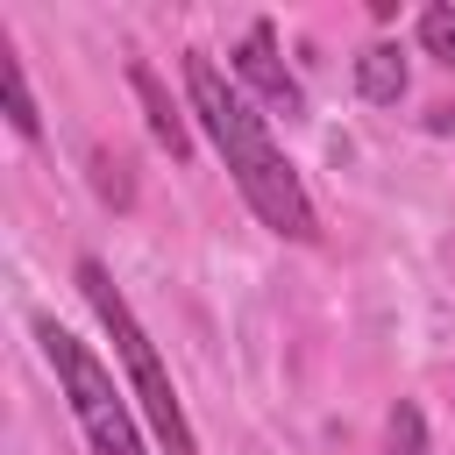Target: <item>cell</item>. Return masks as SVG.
Listing matches in <instances>:
<instances>
[{
	"label": "cell",
	"instance_id": "6da1fadb",
	"mask_svg": "<svg viewBox=\"0 0 455 455\" xmlns=\"http://www.w3.org/2000/svg\"><path fill=\"white\" fill-rule=\"evenodd\" d=\"M185 100H192V114H199V128L213 135V149L228 156V171H235V185H242V199L256 206V220L270 228V235H284V242H313L320 235V213H313V199H306V185H299V171L284 164V149L270 142V128H263V114L213 71V57L206 50H185Z\"/></svg>",
	"mask_w": 455,
	"mask_h": 455
},
{
	"label": "cell",
	"instance_id": "7a4b0ae2",
	"mask_svg": "<svg viewBox=\"0 0 455 455\" xmlns=\"http://www.w3.org/2000/svg\"><path fill=\"white\" fill-rule=\"evenodd\" d=\"M78 291H85V306L100 313V327L114 334V348H121V363H128V384H135V398H142V412H149V427L164 434V448L171 455H199V434H192V419H185V405H178V391H171V370H164V355H156V341L142 334V320H135V306L121 299V284L107 277V263H78Z\"/></svg>",
	"mask_w": 455,
	"mask_h": 455
},
{
	"label": "cell",
	"instance_id": "3957f363",
	"mask_svg": "<svg viewBox=\"0 0 455 455\" xmlns=\"http://www.w3.org/2000/svg\"><path fill=\"white\" fill-rule=\"evenodd\" d=\"M36 341H43L50 370H57V384H64V398H71L92 455H149L142 434H135V419H128V405H121V391H114V377H107V363L71 327H57V320H36Z\"/></svg>",
	"mask_w": 455,
	"mask_h": 455
},
{
	"label": "cell",
	"instance_id": "277c9868",
	"mask_svg": "<svg viewBox=\"0 0 455 455\" xmlns=\"http://www.w3.org/2000/svg\"><path fill=\"white\" fill-rule=\"evenodd\" d=\"M235 71H242V85H249L263 107H277L284 121H291V114H306V92H299V78H291V71H284V57H277V28H270V21H256V28L242 36Z\"/></svg>",
	"mask_w": 455,
	"mask_h": 455
},
{
	"label": "cell",
	"instance_id": "5b68a950",
	"mask_svg": "<svg viewBox=\"0 0 455 455\" xmlns=\"http://www.w3.org/2000/svg\"><path fill=\"white\" fill-rule=\"evenodd\" d=\"M128 85H135V100H142V114H149V135H156V149H171V156L185 164V156H192V128H185V114L171 107L164 78H156L149 64H128Z\"/></svg>",
	"mask_w": 455,
	"mask_h": 455
},
{
	"label": "cell",
	"instance_id": "8992f818",
	"mask_svg": "<svg viewBox=\"0 0 455 455\" xmlns=\"http://www.w3.org/2000/svg\"><path fill=\"white\" fill-rule=\"evenodd\" d=\"M405 57H398V43H370L363 57H355V92L363 100H377V107H398L405 100Z\"/></svg>",
	"mask_w": 455,
	"mask_h": 455
},
{
	"label": "cell",
	"instance_id": "52a82bcc",
	"mask_svg": "<svg viewBox=\"0 0 455 455\" xmlns=\"http://www.w3.org/2000/svg\"><path fill=\"white\" fill-rule=\"evenodd\" d=\"M0 92H7V128H14L21 142H36V135H43V114H36L28 71H21V57H14V43H7V36H0Z\"/></svg>",
	"mask_w": 455,
	"mask_h": 455
},
{
	"label": "cell",
	"instance_id": "ba28073f",
	"mask_svg": "<svg viewBox=\"0 0 455 455\" xmlns=\"http://www.w3.org/2000/svg\"><path fill=\"white\" fill-rule=\"evenodd\" d=\"M384 455H427V419H419L412 398L391 405V419H384Z\"/></svg>",
	"mask_w": 455,
	"mask_h": 455
},
{
	"label": "cell",
	"instance_id": "9c48e42d",
	"mask_svg": "<svg viewBox=\"0 0 455 455\" xmlns=\"http://www.w3.org/2000/svg\"><path fill=\"white\" fill-rule=\"evenodd\" d=\"M419 50H427L434 64H455V7H448V0H434V7L419 14Z\"/></svg>",
	"mask_w": 455,
	"mask_h": 455
},
{
	"label": "cell",
	"instance_id": "30bf717a",
	"mask_svg": "<svg viewBox=\"0 0 455 455\" xmlns=\"http://www.w3.org/2000/svg\"><path fill=\"white\" fill-rule=\"evenodd\" d=\"M92 185H100V199H114V206L135 199V185L121 178V156H107V149H92Z\"/></svg>",
	"mask_w": 455,
	"mask_h": 455
},
{
	"label": "cell",
	"instance_id": "8fae6325",
	"mask_svg": "<svg viewBox=\"0 0 455 455\" xmlns=\"http://www.w3.org/2000/svg\"><path fill=\"white\" fill-rule=\"evenodd\" d=\"M427 128H434V135H448V128H455V100H448V107H434V114H427Z\"/></svg>",
	"mask_w": 455,
	"mask_h": 455
}]
</instances>
